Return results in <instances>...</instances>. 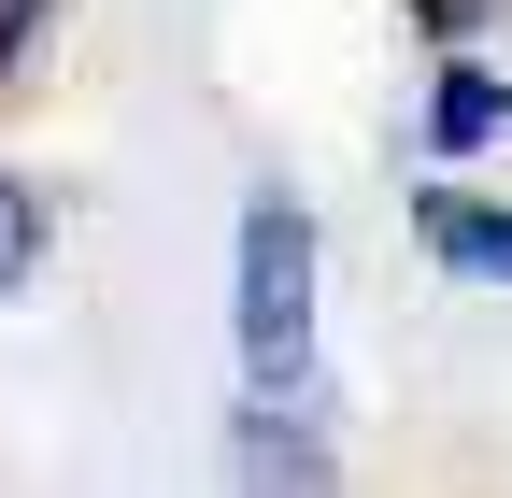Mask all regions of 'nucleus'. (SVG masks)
<instances>
[{
  "instance_id": "nucleus-1",
  "label": "nucleus",
  "mask_w": 512,
  "mask_h": 498,
  "mask_svg": "<svg viewBox=\"0 0 512 498\" xmlns=\"http://www.w3.org/2000/svg\"><path fill=\"white\" fill-rule=\"evenodd\" d=\"M228 342H242V385L256 399H299L313 385V214L285 185L242 200V299H228Z\"/></svg>"
},
{
  "instance_id": "nucleus-2",
  "label": "nucleus",
  "mask_w": 512,
  "mask_h": 498,
  "mask_svg": "<svg viewBox=\"0 0 512 498\" xmlns=\"http://www.w3.org/2000/svg\"><path fill=\"white\" fill-rule=\"evenodd\" d=\"M228 484H242V498H342L328 427H313L299 399H256V385H242V413H228Z\"/></svg>"
},
{
  "instance_id": "nucleus-3",
  "label": "nucleus",
  "mask_w": 512,
  "mask_h": 498,
  "mask_svg": "<svg viewBox=\"0 0 512 498\" xmlns=\"http://www.w3.org/2000/svg\"><path fill=\"white\" fill-rule=\"evenodd\" d=\"M413 242L456 285H512V200H470V185H427L413 200Z\"/></svg>"
},
{
  "instance_id": "nucleus-4",
  "label": "nucleus",
  "mask_w": 512,
  "mask_h": 498,
  "mask_svg": "<svg viewBox=\"0 0 512 498\" xmlns=\"http://www.w3.org/2000/svg\"><path fill=\"white\" fill-rule=\"evenodd\" d=\"M512 129V72L498 57H441V86H427V157H484Z\"/></svg>"
},
{
  "instance_id": "nucleus-5",
  "label": "nucleus",
  "mask_w": 512,
  "mask_h": 498,
  "mask_svg": "<svg viewBox=\"0 0 512 498\" xmlns=\"http://www.w3.org/2000/svg\"><path fill=\"white\" fill-rule=\"evenodd\" d=\"M43 242H57V214H43V185H29V171H0V299H29V271H43Z\"/></svg>"
},
{
  "instance_id": "nucleus-6",
  "label": "nucleus",
  "mask_w": 512,
  "mask_h": 498,
  "mask_svg": "<svg viewBox=\"0 0 512 498\" xmlns=\"http://www.w3.org/2000/svg\"><path fill=\"white\" fill-rule=\"evenodd\" d=\"M29 29H43V0H0V72L29 57Z\"/></svg>"
},
{
  "instance_id": "nucleus-7",
  "label": "nucleus",
  "mask_w": 512,
  "mask_h": 498,
  "mask_svg": "<svg viewBox=\"0 0 512 498\" xmlns=\"http://www.w3.org/2000/svg\"><path fill=\"white\" fill-rule=\"evenodd\" d=\"M470 15H484V0H413V29H441V43H456Z\"/></svg>"
}]
</instances>
